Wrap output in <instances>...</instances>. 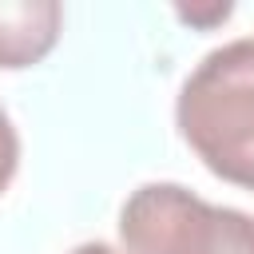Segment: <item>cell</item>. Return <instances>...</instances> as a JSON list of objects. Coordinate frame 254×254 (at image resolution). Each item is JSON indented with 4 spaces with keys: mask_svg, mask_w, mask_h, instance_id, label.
I'll return each mask as SVG.
<instances>
[{
    "mask_svg": "<svg viewBox=\"0 0 254 254\" xmlns=\"http://www.w3.org/2000/svg\"><path fill=\"white\" fill-rule=\"evenodd\" d=\"M64 8L56 0H0V67H32L60 40Z\"/></svg>",
    "mask_w": 254,
    "mask_h": 254,
    "instance_id": "3957f363",
    "label": "cell"
},
{
    "mask_svg": "<svg viewBox=\"0 0 254 254\" xmlns=\"http://www.w3.org/2000/svg\"><path fill=\"white\" fill-rule=\"evenodd\" d=\"M67 254H115L107 242H79L75 250H67Z\"/></svg>",
    "mask_w": 254,
    "mask_h": 254,
    "instance_id": "8992f818",
    "label": "cell"
},
{
    "mask_svg": "<svg viewBox=\"0 0 254 254\" xmlns=\"http://www.w3.org/2000/svg\"><path fill=\"white\" fill-rule=\"evenodd\" d=\"M123 254H254V214L179 183H143L119 210Z\"/></svg>",
    "mask_w": 254,
    "mask_h": 254,
    "instance_id": "7a4b0ae2",
    "label": "cell"
},
{
    "mask_svg": "<svg viewBox=\"0 0 254 254\" xmlns=\"http://www.w3.org/2000/svg\"><path fill=\"white\" fill-rule=\"evenodd\" d=\"M230 16V4H214V8H179V20L187 24H218Z\"/></svg>",
    "mask_w": 254,
    "mask_h": 254,
    "instance_id": "5b68a950",
    "label": "cell"
},
{
    "mask_svg": "<svg viewBox=\"0 0 254 254\" xmlns=\"http://www.w3.org/2000/svg\"><path fill=\"white\" fill-rule=\"evenodd\" d=\"M16 167H20V135H16L12 119H8V111L0 107V194L8 190Z\"/></svg>",
    "mask_w": 254,
    "mask_h": 254,
    "instance_id": "277c9868",
    "label": "cell"
},
{
    "mask_svg": "<svg viewBox=\"0 0 254 254\" xmlns=\"http://www.w3.org/2000/svg\"><path fill=\"white\" fill-rule=\"evenodd\" d=\"M175 123L222 183L254 190V40H230L183 79Z\"/></svg>",
    "mask_w": 254,
    "mask_h": 254,
    "instance_id": "6da1fadb",
    "label": "cell"
}]
</instances>
